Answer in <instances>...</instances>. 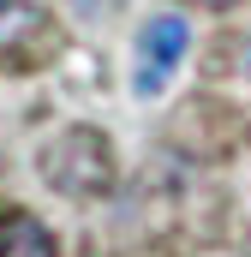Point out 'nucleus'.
<instances>
[{
	"label": "nucleus",
	"mask_w": 251,
	"mask_h": 257,
	"mask_svg": "<svg viewBox=\"0 0 251 257\" xmlns=\"http://www.w3.org/2000/svg\"><path fill=\"white\" fill-rule=\"evenodd\" d=\"M42 180L60 197H108L114 192V150L90 126H66L60 138L42 144Z\"/></svg>",
	"instance_id": "1"
},
{
	"label": "nucleus",
	"mask_w": 251,
	"mask_h": 257,
	"mask_svg": "<svg viewBox=\"0 0 251 257\" xmlns=\"http://www.w3.org/2000/svg\"><path fill=\"white\" fill-rule=\"evenodd\" d=\"M60 54V24L36 0H0V72H36Z\"/></svg>",
	"instance_id": "2"
},
{
	"label": "nucleus",
	"mask_w": 251,
	"mask_h": 257,
	"mask_svg": "<svg viewBox=\"0 0 251 257\" xmlns=\"http://www.w3.org/2000/svg\"><path fill=\"white\" fill-rule=\"evenodd\" d=\"M186 18H174V12H156L144 30H138V78H132V90L138 96H162V84H168V72L186 60Z\"/></svg>",
	"instance_id": "3"
},
{
	"label": "nucleus",
	"mask_w": 251,
	"mask_h": 257,
	"mask_svg": "<svg viewBox=\"0 0 251 257\" xmlns=\"http://www.w3.org/2000/svg\"><path fill=\"white\" fill-rule=\"evenodd\" d=\"M0 257H60V245L30 209H0Z\"/></svg>",
	"instance_id": "4"
},
{
	"label": "nucleus",
	"mask_w": 251,
	"mask_h": 257,
	"mask_svg": "<svg viewBox=\"0 0 251 257\" xmlns=\"http://www.w3.org/2000/svg\"><path fill=\"white\" fill-rule=\"evenodd\" d=\"M221 60H233V66H239V72L251 78V30L239 36V42H227V48H221Z\"/></svg>",
	"instance_id": "5"
},
{
	"label": "nucleus",
	"mask_w": 251,
	"mask_h": 257,
	"mask_svg": "<svg viewBox=\"0 0 251 257\" xmlns=\"http://www.w3.org/2000/svg\"><path fill=\"white\" fill-rule=\"evenodd\" d=\"M174 257H245V251H233V245H186V251H174Z\"/></svg>",
	"instance_id": "6"
},
{
	"label": "nucleus",
	"mask_w": 251,
	"mask_h": 257,
	"mask_svg": "<svg viewBox=\"0 0 251 257\" xmlns=\"http://www.w3.org/2000/svg\"><path fill=\"white\" fill-rule=\"evenodd\" d=\"M191 6H209V12H221V6H233V0H191Z\"/></svg>",
	"instance_id": "7"
},
{
	"label": "nucleus",
	"mask_w": 251,
	"mask_h": 257,
	"mask_svg": "<svg viewBox=\"0 0 251 257\" xmlns=\"http://www.w3.org/2000/svg\"><path fill=\"white\" fill-rule=\"evenodd\" d=\"M84 6H90V0H84Z\"/></svg>",
	"instance_id": "8"
}]
</instances>
